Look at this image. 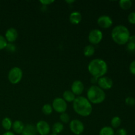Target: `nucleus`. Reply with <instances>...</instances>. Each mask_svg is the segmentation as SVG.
I'll return each instance as SVG.
<instances>
[{"instance_id":"20e7f679","label":"nucleus","mask_w":135,"mask_h":135,"mask_svg":"<svg viewBox=\"0 0 135 135\" xmlns=\"http://www.w3.org/2000/svg\"><path fill=\"white\" fill-rule=\"evenodd\" d=\"M86 98L91 104H99L104 102L105 99V93L104 90L97 85H92L87 90Z\"/></svg>"},{"instance_id":"a211bd4d","label":"nucleus","mask_w":135,"mask_h":135,"mask_svg":"<svg viewBox=\"0 0 135 135\" xmlns=\"http://www.w3.org/2000/svg\"><path fill=\"white\" fill-rule=\"evenodd\" d=\"M83 53H84V56L88 57H92L95 53V47L91 44L87 45L83 50Z\"/></svg>"},{"instance_id":"423d86ee","label":"nucleus","mask_w":135,"mask_h":135,"mask_svg":"<svg viewBox=\"0 0 135 135\" xmlns=\"http://www.w3.org/2000/svg\"><path fill=\"white\" fill-rule=\"evenodd\" d=\"M88 39L92 46L98 44L103 39L102 32L99 29H93L88 34Z\"/></svg>"},{"instance_id":"58836bf2","label":"nucleus","mask_w":135,"mask_h":135,"mask_svg":"<svg viewBox=\"0 0 135 135\" xmlns=\"http://www.w3.org/2000/svg\"><path fill=\"white\" fill-rule=\"evenodd\" d=\"M80 135H84V134H80Z\"/></svg>"},{"instance_id":"c85d7f7f","label":"nucleus","mask_w":135,"mask_h":135,"mask_svg":"<svg viewBox=\"0 0 135 135\" xmlns=\"http://www.w3.org/2000/svg\"><path fill=\"white\" fill-rule=\"evenodd\" d=\"M128 21L131 25H135V12H131L128 15Z\"/></svg>"},{"instance_id":"aec40b11","label":"nucleus","mask_w":135,"mask_h":135,"mask_svg":"<svg viewBox=\"0 0 135 135\" xmlns=\"http://www.w3.org/2000/svg\"><path fill=\"white\" fill-rule=\"evenodd\" d=\"M119 5L123 10H128L131 8L133 1L131 0H120L119 1Z\"/></svg>"},{"instance_id":"6e6552de","label":"nucleus","mask_w":135,"mask_h":135,"mask_svg":"<svg viewBox=\"0 0 135 135\" xmlns=\"http://www.w3.org/2000/svg\"><path fill=\"white\" fill-rule=\"evenodd\" d=\"M69 128L71 131L76 135L83 134L84 131V124L79 119H73L70 121Z\"/></svg>"},{"instance_id":"f8f14e48","label":"nucleus","mask_w":135,"mask_h":135,"mask_svg":"<svg viewBox=\"0 0 135 135\" xmlns=\"http://www.w3.org/2000/svg\"><path fill=\"white\" fill-rule=\"evenodd\" d=\"M84 90V84L83 82L79 80H75L71 85V92L75 95V96H80L83 94Z\"/></svg>"},{"instance_id":"bb28decb","label":"nucleus","mask_w":135,"mask_h":135,"mask_svg":"<svg viewBox=\"0 0 135 135\" xmlns=\"http://www.w3.org/2000/svg\"><path fill=\"white\" fill-rule=\"evenodd\" d=\"M125 104L128 105V106H134L135 105V99L133 97H127L125 98Z\"/></svg>"},{"instance_id":"f03ea898","label":"nucleus","mask_w":135,"mask_h":135,"mask_svg":"<svg viewBox=\"0 0 135 135\" xmlns=\"http://www.w3.org/2000/svg\"><path fill=\"white\" fill-rule=\"evenodd\" d=\"M88 71L92 77L99 79L105 76L108 71V66L103 59L100 58L94 59L88 63Z\"/></svg>"},{"instance_id":"ddd939ff","label":"nucleus","mask_w":135,"mask_h":135,"mask_svg":"<svg viewBox=\"0 0 135 135\" xmlns=\"http://www.w3.org/2000/svg\"><path fill=\"white\" fill-rule=\"evenodd\" d=\"M18 32L14 28H9L7 29L5 32V38L6 39L7 42H9V43H13L15 41L17 40V38H18Z\"/></svg>"},{"instance_id":"c9c22d12","label":"nucleus","mask_w":135,"mask_h":135,"mask_svg":"<svg viewBox=\"0 0 135 135\" xmlns=\"http://www.w3.org/2000/svg\"><path fill=\"white\" fill-rule=\"evenodd\" d=\"M2 135H15V134L14 133H13V132L11 131H7L5 132V133H4Z\"/></svg>"},{"instance_id":"4c0bfd02","label":"nucleus","mask_w":135,"mask_h":135,"mask_svg":"<svg viewBox=\"0 0 135 135\" xmlns=\"http://www.w3.org/2000/svg\"><path fill=\"white\" fill-rule=\"evenodd\" d=\"M50 135H57V134H53V133H52V134H50Z\"/></svg>"},{"instance_id":"dca6fc26","label":"nucleus","mask_w":135,"mask_h":135,"mask_svg":"<svg viewBox=\"0 0 135 135\" xmlns=\"http://www.w3.org/2000/svg\"><path fill=\"white\" fill-rule=\"evenodd\" d=\"M37 131L36 126L32 124H28L25 127L22 135H36Z\"/></svg>"},{"instance_id":"2f4dec72","label":"nucleus","mask_w":135,"mask_h":135,"mask_svg":"<svg viewBox=\"0 0 135 135\" xmlns=\"http://www.w3.org/2000/svg\"><path fill=\"white\" fill-rule=\"evenodd\" d=\"M129 71L132 75H135V60L133 61L129 65Z\"/></svg>"},{"instance_id":"7c9ffc66","label":"nucleus","mask_w":135,"mask_h":135,"mask_svg":"<svg viewBox=\"0 0 135 135\" xmlns=\"http://www.w3.org/2000/svg\"><path fill=\"white\" fill-rule=\"evenodd\" d=\"M115 135H127V132L125 129L121 128V129H119L115 133Z\"/></svg>"},{"instance_id":"393cba45","label":"nucleus","mask_w":135,"mask_h":135,"mask_svg":"<svg viewBox=\"0 0 135 135\" xmlns=\"http://www.w3.org/2000/svg\"><path fill=\"white\" fill-rule=\"evenodd\" d=\"M59 119L62 123H68L70 122V117L66 112L61 113L60 116H59Z\"/></svg>"},{"instance_id":"f257e3e1","label":"nucleus","mask_w":135,"mask_h":135,"mask_svg":"<svg viewBox=\"0 0 135 135\" xmlns=\"http://www.w3.org/2000/svg\"><path fill=\"white\" fill-rule=\"evenodd\" d=\"M73 109L78 115L83 117H88L92 113L93 108L92 104L86 98L79 96L76 97L73 102Z\"/></svg>"},{"instance_id":"7ed1b4c3","label":"nucleus","mask_w":135,"mask_h":135,"mask_svg":"<svg viewBox=\"0 0 135 135\" xmlns=\"http://www.w3.org/2000/svg\"><path fill=\"white\" fill-rule=\"evenodd\" d=\"M111 35L113 42L121 46L127 44L131 36L128 28L121 25L115 26L112 30Z\"/></svg>"},{"instance_id":"a878e982","label":"nucleus","mask_w":135,"mask_h":135,"mask_svg":"<svg viewBox=\"0 0 135 135\" xmlns=\"http://www.w3.org/2000/svg\"><path fill=\"white\" fill-rule=\"evenodd\" d=\"M8 42H7L6 39L2 35H0V50L5 49Z\"/></svg>"},{"instance_id":"b1692460","label":"nucleus","mask_w":135,"mask_h":135,"mask_svg":"<svg viewBox=\"0 0 135 135\" xmlns=\"http://www.w3.org/2000/svg\"><path fill=\"white\" fill-rule=\"evenodd\" d=\"M53 108L52 105L50 104H46L43 105L42 108V113L46 115H49L53 112Z\"/></svg>"},{"instance_id":"9b49d317","label":"nucleus","mask_w":135,"mask_h":135,"mask_svg":"<svg viewBox=\"0 0 135 135\" xmlns=\"http://www.w3.org/2000/svg\"><path fill=\"white\" fill-rule=\"evenodd\" d=\"M97 23L102 28L107 29L113 25V20L108 15H102L98 18Z\"/></svg>"},{"instance_id":"5701e85b","label":"nucleus","mask_w":135,"mask_h":135,"mask_svg":"<svg viewBox=\"0 0 135 135\" xmlns=\"http://www.w3.org/2000/svg\"><path fill=\"white\" fill-rule=\"evenodd\" d=\"M121 125V119L118 116H115V117H113V118L111 120V125H112V127L114 129H117L120 127V125Z\"/></svg>"},{"instance_id":"412c9836","label":"nucleus","mask_w":135,"mask_h":135,"mask_svg":"<svg viewBox=\"0 0 135 135\" xmlns=\"http://www.w3.org/2000/svg\"><path fill=\"white\" fill-rule=\"evenodd\" d=\"M1 125H2L3 128L7 131H9L12 128V125H13V123H12L11 119L9 117H5L2 120L1 122Z\"/></svg>"},{"instance_id":"2eb2a0df","label":"nucleus","mask_w":135,"mask_h":135,"mask_svg":"<svg viewBox=\"0 0 135 135\" xmlns=\"http://www.w3.org/2000/svg\"><path fill=\"white\" fill-rule=\"evenodd\" d=\"M25 124L23 122L19 120H16L13 123V125H12V129H13V131L17 134H22V131H23L24 129H25Z\"/></svg>"},{"instance_id":"0eeeda50","label":"nucleus","mask_w":135,"mask_h":135,"mask_svg":"<svg viewBox=\"0 0 135 135\" xmlns=\"http://www.w3.org/2000/svg\"><path fill=\"white\" fill-rule=\"evenodd\" d=\"M52 108L57 113H63L67 111V103L62 98H56L52 102Z\"/></svg>"},{"instance_id":"f704fd0d","label":"nucleus","mask_w":135,"mask_h":135,"mask_svg":"<svg viewBox=\"0 0 135 135\" xmlns=\"http://www.w3.org/2000/svg\"><path fill=\"white\" fill-rule=\"evenodd\" d=\"M98 79H96V78H94V77H92V79H91V82H92V84H96V83H98Z\"/></svg>"},{"instance_id":"9d476101","label":"nucleus","mask_w":135,"mask_h":135,"mask_svg":"<svg viewBox=\"0 0 135 135\" xmlns=\"http://www.w3.org/2000/svg\"><path fill=\"white\" fill-rule=\"evenodd\" d=\"M97 83L98 84V86L103 90L111 89L113 85V82L112 79L105 76L99 78Z\"/></svg>"},{"instance_id":"72a5a7b5","label":"nucleus","mask_w":135,"mask_h":135,"mask_svg":"<svg viewBox=\"0 0 135 135\" xmlns=\"http://www.w3.org/2000/svg\"><path fill=\"white\" fill-rule=\"evenodd\" d=\"M129 42H133V43H134L135 44V35L131 36L130 38H129Z\"/></svg>"},{"instance_id":"6ab92c4d","label":"nucleus","mask_w":135,"mask_h":135,"mask_svg":"<svg viewBox=\"0 0 135 135\" xmlns=\"http://www.w3.org/2000/svg\"><path fill=\"white\" fill-rule=\"evenodd\" d=\"M64 129V126L63 124L61 122H56L54 124L52 127V132L53 134H57L63 132Z\"/></svg>"},{"instance_id":"4468645a","label":"nucleus","mask_w":135,"mask_h":135,"mask_svg":"<svg viewBox=\"0 0 135 135\" xmlns=\"http://www.w3.org/2000/svg\"><path fill=\"white\" fill-rule=\"evenodd\" d=\"M83 18L81 13L79 11H74L70 14L69 21L73 25H78L80 23Z\"/></svg>"},{"instance_id":"cd10ccee","label":"nucleus","mask_w":135,"mask_h":135,"mask_svg":"<svg viewBox=\"0 0 135 135\" xmlns=\"http://www.w3.org/2000/svg\"><path fill=\"white\" fill-rule=\"evenodd\" d=\"M127 50L131 53L135 52V44L128 42V43L127 44Z\"/></svg>"},{"instance_id":"39448f33","label":"nucleus","mask_w":135,"mask_h":135,"mask_svg":"<svg viewBox=\"0 0 135 135\" xmlns=\"http://www.w3.org/2000/svg\"><path fill=\"white\" fill-rule=\"evenodd\" d=\"M22 71L21 68L18 67H14L9 71L8 73V80L11 84H18L22 80Z\"/></svg>"},{"instance_id":"1a4fd4ad","label":"nucleus","mask_w":135,"mask_h":135,"mask_svg":"<svg viewBox=\"0 0 135 135\" xmlns=\"http://www.w3.org/2000/svg\"><path fill=\"white\" fill-rule=\"evenodd\" d=\"M36 129L37 133L40 135H48L51 131V128L48 123L44 120H41L37 123L36 125Z\"/></svg>"},{"instance_id":"473e14b6","label":"nucleus","mask_w":135,"mask_h":135,"mask_svg":"<svg viewBox=\"0 0 135 135\" xmlns=\"http://www.w3.org/2000/svg\"><path fill=\"white\" fill-rule=\"evenodd\" d=\"M54 2V0H41V1H40V3L44 6H47L50 4H52Z\"/></svg>"},{"instance_id":"4be33fe9","label":"nucleus","mask_w":135,"mask_h":135,"mask_svg":"<svg viewBox=\"0 0 135 135\" xmlns=\"http://www.w3.org/2000/svg\"><path fill=\"white\" fill-rule=\"evenodd\" d=\"M99 135H115L114 129L112 127H104L99 132Z\"/></svg>"},{"instance_id":"c756f323","label":"nucleus","mask_w":135,"mask_h":135,"mask_svg":"<svg viewBox=\"0 0 135 135\" xmlns=\"http://www.w3.org/2000/svg\"><path fill=\"white\" fill-rule=\"evenodd\" d=\"M5 49H7V51H9V52H14L16 50V47L14 44H13L12 43H8Z\"/></svg>"},{"instance_id":"e433bc0d","label":"nucleus","mask_w":135,"mask_h":135,"mask_svg":"<svg viewBox=\"0 0 135 135\" xmlns=\"http://www.w3.org/2000/svg\"><path fill=\"white\" fill-rule=\"evenodd\" d=\"M75 1L73 0V1H65V2L67 3H74Z\"/></svg>"},{"instance_id":"f3484780","label":"nucleus","mask_w":135,"mask_h":135,"mask_svg":"<svg viewBox=\"0 0 135 135\" xmlns=\"http://www.w3.org/2000/svg\"><path fill=\"white\" fill-rule=\"evenodd\" d=\"M76 98V96L71 90H65L63 94V99L66 102H73Z\"/></svg>"}]
</instances>
